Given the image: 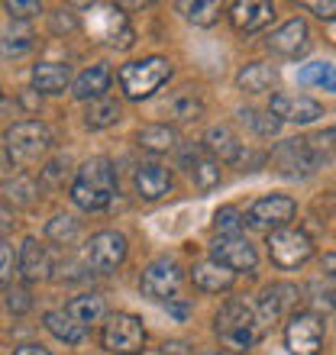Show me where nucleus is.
Segmentation results:
<instances>
[{"label":"nucleus","mask_w":336,"mask_h":355,"mask_svg":"<svg viewBox=\"0 0 336 355\" xmlns=\"http://www.w3.org/2000/svg\"><path fill=\"white\" fill-rule=\"evenodd\" d=\"M117 194V171L110 159H87L72 181V200L81 210H107Z\"/></svg>","instance_id":"nucleus-1"},{"label":"nucleus","mask_w":336,"mask_h":355,"mask_svg":"<svg viewBox=\"0 0 336 355\" xmlns=\"http://www.w3.org/2000/svg\"><path fill=\"white\" fill-rule=\"evenodd\" d=\"M214 333L224 343L226 352H243L255 346V339L262 336V320L259 313L243 304V300H226L220 313L214 317Z\"/></svg>","instance_id":"nucleus-2"},{"label":"nucleus","mask_w":336,"mask_h":355,"mask_svg":"<svg viewBox=\"0 0 336 355\" xmlns=\"http://www.w3.org/2000/svg\"><path fill=\"white\" fill-rule=\"evenodd\" d=\"M117 78H120V87L130 101H146L171 78V62L162 55L142 58V62H126Z\"/></svg>","instance_id":"nucleus-3"},{"label":"nucleus","mask_w":336,"mask_h":355,"mask_svg":"<svg viewBox=\"0 0 336 355\" xmlns=\"http://www.w3.org/2000/svg\"><path fill=\"white\" fill-rule=\"evenodd\" d=\"M52 149V132L46 123L23 120L7 126V155L17 165H39Z\"/></svg>","instance_id":"nucleus-4"},{"label":"nucleus","mask_w":336,"mask_h":355,"mask_svg":"<svg viewBox=\"0 0 336 355\" xmlns=\"http://www.w3.org/2000/svg\"><path fill=\"white\" fill-rule=\"evenodd\" d=\"M101 343L113 355H136L146 346V327L133 313H110L101 329Z\"/></svg>","instance_id":"nucleus-5"},{"label":"nucleus","mask_w":336,"mask_h":355,"mask_svg":"<svg viewBox=\"0 0 336 355\" xmlns=\"http://www.w3.org/2000/svg\"><path fill=\"white\" fill-rule=\"evenodd\" d=\"M126 252H130L126 236L117 233V230H103V233L91 236V243L84 249V259H87V265H91L94 271L110 275V271H117L123 262H126Z\"/></svg>","instance_id":"nucleus-6"},{"label":"nucleus","mask_w":336,"mask_h":355,"mask_svg":"<svg viewBox=\"0 0 336 355\" xmlns=\"http://www.w3.org/2000/svg\"><path fill=\"white\" fill-rule=\"evenodd\" d=\"M285 346L291 355H320L324 349V323L317 313L301 310L285 323Z\"/></svg>","instance_id":"nucleus-7"},{"label":"nucleus","mask_w":336,"mask_h":355,"mask_svg":"<svg viewBox=\"0 0 336 355\" xmlns=\"http://www.w3.org/2000/svg\"><path fill=\"white\" fill-rule=\"evenodd\" d=\"M310 255H314V243H310L308 236L301 233V230H275L269 233V259L278 268H301V265L308 262Z\"/></svg>","instance_id":"nucleus-8"},{"label":"nucleus","mask_w":336,"mask_h":355,"mask_svg":"<svg viewBox=\"0 0 336 355\" xmlns=\"http://www.w3.org/2000/svg\"><path fill=\"white\" fill-rule=\"evenodd\" d=\"M294 214H298V204H294L288 194H265L249 207L246 223L255 226V230L275 233V230H285V226L294 220Z\"/></svg>","instance_id":"nucleus-9"},{"label":"nucleus","mask_w":336,"mask_h":355,"mask_svg":"<svg viewBox=\"0 0 336 355\" xmlns=\"http://www.w3.org/2000/svg\"><path fill=\"white\" fill-rule=\"evenodd\" d=\"M210 252H214V262L226 265L230 271H255L259 265V255H255V245L243 236H217L214 245H210Z\"/></svg>","instance_id":"nucleus-10"},{"label":"nucleus","mask_w":336,"mask_h":355,"mask_svg":"<svg viewBox=\"0 0 336 355\" xmlns=\"http://www.w3.org/2000/svg\"><path fill=\"white\" fill-rule=\"evenodd\" d=\"M140 288L152 300H171L178 294V288H181V271H178L175 262L159 259V262H152L149 268L142 271Z\"/></svg>","instance_id":"nucleus-11"},{"label":"nucleus","mask_w":336,"mask_h":355,"mask_svg":"<svg viewBox=\"0 0 336 355\" xmlns=\"http://www.w3.org/2000/svg\"><path fill=\"white\" fill-rule=\"evenodd\" d=\"M269 113L278 116L281 123H314L324 116V103L310 101V97H301V94H275L269 103Z\"/></svg>","instance_id":"nucleus-12"},{"label":"nucleus","mask_w":336,"mask_h":355,"mask_svg":"<svg viewBox=\"0 0 336 355\" xmlns=\"http://www.w3.org/2000/svg\"><path fill=\"white\" fill-rule=\"evenodd\" d=\"M275 165L281 175H310L320 165V159L314 155V149L308 146V139H288L275 149Z\"/></svg>","instance_id":"nucleus-13"},{"label":"nucleus","mask_w":336,"mask_h":355,"mask_svg":"<svg viewBox=\"0 0 336 355\" xmlns=\"http://www.w3.org/2000/svg\"><path fill=\"white\" fill-rule=\"evenodd\" d=\"M275 19V7L271 3H262V0H236L230 7V23H233L236 33H262Z\"/></svg>","instance_id":"nucleus-14"},{"label":"nucleus","mask_w":336,"mask_h":355,"mask_svg":"<svg viewBox=\"0 0 336 355\" xmlns=\"http://www.w3.org/2000/svg\"><path fill=\"white\" fill-rule=\"evenodd\" d=\"M133 184H136V194L142 200H162L171 191V171L159 162H142L133 175Z\"/></svg>","instance_id":"nucleus-15"},{"label":"nucleus","mask_w":336,"mask_h":355,"mask_svg":"<svg viewBox=\"0 0 336 355\" xmlns=\"http://www.w3.org/2000/svg\"><path fill=\"white\" fill-rule=\"evenodd\" d=\"M181 165L191 171V178H194V184L201 191H214L220 184V162L210 159L204 146H191V149L181 152Z\"/></svg>","instance_id":"nucleus-16"},{"label":"nucleus","mask_w":336,"mask_h":355,"mask_svg":"<svg viewBox=\"0 0 336 355\" xmlns=\"http://www.w3.org/2000/svg\"><path fill=\"white\" fill-rule=\"evenodd\" d=\"M308 39H310V29L308 23L301 17L288 19L285 26H278L275 33L269 36V49L271 52H278V55H301L304 49H308Z\"/></svg>","instance_id":"nucleus-17"},{"label":"nucleus","mask_w":336,"mask_h":355,"mask_svg":"<svg viewBox=\"0 0 336 355\" xmlns=\"http://www.w3.org/2000/svg\"><path fill=\"white\" fill-rule=\"evenodd\" d=\"M191 281H194V288L207 291V294H224V291L233 288L236 271H230L226 265L210 259V262H197L194 268H191Z\"/></svg>","instance_id":"nucleus-18"},{"label":"nucleus","mask_w":336,"mask_h":355,"mask_svg":"<svg viewBox=\"0 0 336 355\" xmlns=\"http://www.w3.org/2000/svg\"><path fill=\"white\" fill-rule=\"evenodd\" d=\"M17 265H19V275L26 281H42V278H49V271H52V259H49L46 245L39 243V239H33V236L19 245Z\"/></svg>","instance_id":"nucleus-19"},{"label":"nucleus","mask_w":336,"mask_h":355,"mask_svg":"<svg viewBox=\"0 0 336 355\" xmlns=\"http://www.w3.org/2000/svg\"><path fill=\"white\" fill-rule=\"evenodd\" d=\"M110 81H113L110 68L107 65H91L78 75L72 94H75L78 101H101V97H107V91H110Z\"/></svg>","instance_id":"nucleus-20"},{"label":"nucleus","mask_w":336,"mask_h":355,"mask_svg":"<svg viewBox=\"0 0 336 355\" xmlns=\"http://www.w3.org/2000/svg\"><path fill=\"white\" fill-rule=\"evenodd\" d=\"M162 110L168 113V120L191 123V120H197V116L204 113V97H201L197 87H181V91H175L171 97H168Z\"/></svg>","instance_id":"nucleus-21"},{"label":"nucleus","mask_w":336,"mask_h":355,"mask_svg":"<svg viewBox=\"0 0 336 355\" xmlns=\"http://www.w3.org/2000/svg\"><path fill=\"white\" fill-rule=\"evenodd\" d=\"M68 65L62 62H39L33 68V91L36 94H62L68 87Z\"/></svg>","instance_id":"nucleus-22"},{"label":"nucleus","mask_w":336,"mask_h":355,"mask_svg":"<svg viewBox=\"0 0 336 355\" xmlns=\"http://www.w3.org/2000/svg\"><path fill=\"white\" fill-rule=\"evenodd\" d=\"M65 313L75 320L78 327L101 323V320H103V297H101V294H94V291H87V294H78V297L68 300Z\"/></svg>","instance_id":"nucleus-23"},{"label":"nucleus","mask_w":336,"mask_h":355,"mask_svg":"<svg viewBox=\"0 0 336 355\" xmlns=\"http://www.w3.org/2000/svg\"><path fill=\"white\" fill-rule=\"evenodd\" d=\"M136 146L146 152H168L178 146V132L168 126V123H149V126H142L140 132H136Z\"/></svg>","instance_id":"nucleus-24"},{"label":"nucleus","mask_w":336,"mask_h":355,"mask_svg":"<svg viewBox=\"0 0 336 355\" xmlns=\"http://www.w3.org/2000/svg\"><path fill=\"white\" fill-rule=\"evenodd\" d=\"M204 149H210L220 162H236L240 155H243V142L236 139L230 126H214V130L207 132Z\"/></svg>","instance_id":"nucleus-25"},{"label":"nucleus","mask_w":336,"mask_h":355,"mask_svg":"<svg viewBox=\"0 0 336 355\" xmlns=\"http://www.w3.org/2000/svg\"><path fill=\"white\" fill-rule=\"evenodd\" d=\"M275 85V68L265 62H249V65L236 75V87L246 94H262Z\"/></svg>","instance_id":"nucleus-26"},{"label":"nucleus","mask_w":336,"mask_h":355,"mask_svg":"<svg viewBox=\"0 0 336 355\" xmlns=\"http://www.w3.org/2000/svg\"><path fill=\"white\" fill-rule=\"evenodd\" d=\"M42 320H46L49 333H52L58 343H65V346H78V343L84 339V327H78V323L68 317L65 310H49Z\"/></svg>","instance_id":"nucleus-27"},{"label":"nucleus","mask_w":336,"mask_h":355,"mask_svg":"<svg viewBox=\"0 0 336 355\" xmlns=\"http://www.w3.org/2000/svg\"><path fill=\"white\" fill-rule=\"evenodd\" d=\"M123 110L120 103L110 101V97H101V101H91L87 103V110H84V123H87V130H107L113 123H120Z\"/></svg>","instance_id":"nucleus-28"},{"label":"nucleus","mask_w":336,"mask_h":355,"mask_svg":"<svg viewBox=\"0 0 336 355\" xmlns=\"http://www.w3.org/2000/svg\"><path fill=\"white\" fill-rule=\"evenodd\" d=\"M298 81L301 85H314V87H324V91L336 94V65H330V62H310V65H301L298 68Z\"/></svg>","instance_id":"nucleus-29"},{"label":"nucleus","mask_w":336,"mask_h":355,"mask_svg":"<svg viewBox=\"0 0 336 355\" xmlns=\"http://www.w3.org/2000/svg\"><path fill=\"white\" fill-rule=\"evenodd\" d=\"M178 10L185 13L187 23L194 26H214L220 19V3L217 0H197V3H178Z\"/></svg>","instance_id":"nucleus-30"},{"label":"nucleus","mask_w":336,"mask_h":355,"mask_svg":"<svg viewBox=\"0 0 336 355\" xmlns=\"http://www.w3.org/2000/svg\"><path fill=\"white\" fill-rule=\"evenodd\" d=\"M246 226V214H240L236 207H220L214 214V233L217 236H240Z\"/></svg>","instance_id":"nucleus-31"},{"label":"nucleus","mask_w":336,"mask_h":355,"mask_svg":"<svg viewBox=\"0 0 336 355\" xmlns=\"http://www.w3.org/2000/svg\"><path fill=\"white\" fill-rule=\"evenodd\" d=\"M78 230H81V226H78L75 216H52L46 226V236L56 239V243H62V245H68V243H75Z\"/></svg>","instance_id":"nucleus-32"},{"label":"nucleus","mask_w":336,"mask_h":355,"mask_svg":"<svg viewBox=\"0 0 336 355\" xmlns=\"http://www.w3.org/2000/svg\"><path fill=\"white\" fill-rule=\"evenodd\" d=\"M240 120L249 123L259 136H275V132H278V126H281L278 116H271V113H255V110H240Z\"/></svg>","instance_id":"nucleus-33"},{"label":"nucleus","mask_w":336,"mask_h":355,"mask_svg":"<svg viewBox=\"0 0 336 355\" xmlns=\"http://www.w3.org/2000/svg\"><path fill=\"white\" fill-rule=\"evenodd\" d=\"M3 194H7L13 204L29 207L36 200V184H33L29 178H17V181H7V184H3Z\"/></svg>","instance_id":"nucleus-34"},{"label":"nucleus","mask_w":336,"mask_h":355,"mask_svg":"<svg viewBox=\"0 0 336 355\" xmlns=\"http://www.w3.org/2000/svg\"><path fill=\"white\" fill-rule=\"evenodd\" d=\"M308 146L314 149V155H317L320 162H327L330 155L336 152V130H327V132H317V136H310Z\"/></svg>","instance_id":"nucleus-35"},{"label":"nucleus","mask_w":336,"mask_h":355,"mask_svg":"<svg viewBox=\"0 0 336 355\" xmlns=\"http://www.w3.org/2000/svg\"><path fill=\"white\" fill-rule=\"evenodd\" d=\"M29 49H33V39L29 36H3L0 39V55L3 58H19V55H26Z\"/></svg>","instance_id":"nucleus-36"},{"label":"nucleus","mask_w":336,"mask_h":355,"mask_svg":"<svg viewBox=\"0 0 336 355\" xmlns=\"http://www.w3.org/2000/svg\"><path fill=\"white\" fill-rule=\"evenodd\" d=\"M7 13L10 17H17V19H29L33 13H42V7H39L36 0H10Z\"/></svg>","instance_id":"nucleus-37"},{"label":"nucleus","mask_w":336,"mask_h":355,"mask_svg":"<svg viewBox=\"0 0 336 355\" xmlns=\"http://www.w3.org/2000/svg\"><path fill=\"white\" fill-rule=\"evenodd\" d=\"M13 278V249L0 243V288H7Z\"/></svg>","instance_id":"nucleus-38"},{"label":"nucleus","mask_w":336,"mask_h":355,"mask_svg":"<svg viewBox=\"0 0 336 355\" xmlns=\"http://www.w3.org/2000/svg\"><path fill=\"white\" fill-rule=\"evenodd\" d=\"M304 10H310L320 19H336V0H308Z\"/></svg>","instance_id":"nucleus-39"},{"label":"nucleus","mask_w":336,"mask_h":355,"mask_svg":"<svg viewBox=\"0 0 336 355\" xmlns=\"http://www.w3.org/2000/svg\"><path fill=\"white\" fill-rule=\"evenodd\" d=\"M29 304H33V300H29V294H26V291H10L7 307L13 310V313H26V310H29Z\"/></svg>","instance_id":"nucleus-40"},{"label":"nucleus","mask_w":336,"mask_h":355,"mask_svg":"<svg viewBox=\"0 0 336 355\" xmlns=\"http://www.w3.org/2000/svg\"><path fill=\"white\" fill-rule=\"evenodd\" d=\"M75 26H78V19L72 17L68 10H58L56 17H52V29H56V33H62V29H68V33H72Z\"/></svg>","instance_id":"nucleus-41"},{"label":"nucleus","mask_w":336,"mask_h":355,"mask_svg":"<svg viewBox=\"0 0 336 355\" xmlns=\"http://www.w3.org/2000/svg\"><path fill=\"white\" fill-rule=\"evenodd\" d=\"M165 310H168V313H171L175 320H185V317H187V310H191V304H187V300L171 297V300H165Z\"/></svg>","instance_id":"nucleus-42"},{"label":"nucleus","mask_w":336,"mask_h":355,"mask_svg":"<svg viewBox=\"0 0 336 355\" xmlns=\"http://www.w3.org/2000/svg\"><path fill=\"white\" fill-rule=\"evenodd\" d=\"M324 275H327V278L336 284V252H327V255H324Z\"/></svg>","instance_id":"nucleus-43"},{"label":"nucleus","mask_w":336,"mask_h":355,"mask_svg":"<svg viewBox=\"0 0 336 355\" xmlns=\"http://www.w3.org/2000/svg\"><path fill=\"white\" fill-rule=\"evenodd\" d=\"M13 355H49V349H42V346H36V343H26V346H19Z\"/></svg>","instance_id":"nucleus-44"},{"label":"nucleus","mask_w":336,"mask_h":355,"mask_svg":"<svg viewBox=\"0 0 336 355\" xmlns=\"http://www.w3.org/2000/svg\"><path fill=\"white\" fill-rule=\"evenodd\" d=\"M19 101H23V107H29V110H33V107H39V94L36 91H33V94H23Z\"/></svg>","instance_id":"nucleus-45"},{"label":"nucleus","mask_w":336,"mask_h":355,"mask_svg":"<svg viewBox=\"0 0 336 355\" xmlns=\"http://www.w3.org/2000/svg\"><path fill=\"white\" fill-rule=\"evenodd\" d=\"M204 355H243V352H226V349H217V352H204Z\"/></svg>","instance_id":"nucleus-46"}]
</instances>
